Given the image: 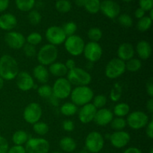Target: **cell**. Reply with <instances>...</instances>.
Instances as JSON below:
<instances>
[{
	"mask_svg": "<svg viewBox=\"0 0 153 153\" xmlns=\"http://www.w3.org/2000/svg\"><path fill=\"white\" fill-rule=\"evenodd\" d=\"M19 73V66L13 57L4 55L0 58V77L4 80L10 81L16 79Z\"/></svg>",
	"mask_w": 153,
	"mask_h": 153,
	"instance_id": "1",
	"label": "cell"
},
{
	"mask_svg": "<svg viewBox=\"0 0 153 153\" xmlns=\"http://www.w3.org/2000/svg\"><path fill=\"white\" fill-rule=\"evenodd\" d=\"M70 97L72 102L76 106H83L92 101L94 91L88 86H78L72 89Z\"/></svg>",
	"mask_w": 153,
	"mask_h": 153,
	"instance_id": "2",
	"label": "cell"
},
{
	"mask_svg": "<svg viewBox=\"0 0 153 153\" xmlns=\"http://www.w3.org/2000/svg\"><path fill=\"white\" fill-rule=\"evenodd\" d=\"M67 79L71 85L76 86H88L92 80L91 75L87 70L80 67H75L69 70Z\"/></svg>",
	"mask_w": 153,
	"mask_h": 153,
	"instance_id": "3",
	"label": "cell"
},
{
	"mask_svg": "<svg viewBox=\"0 0 153 153\" xmlns=\"http://www.w3.org/2000/svg\"><path fill=\"white\" fill-rule=\"evenodd\" d=\"M58 56V48L52 44L43 45L37 52V59L40 64L43 66L51 65L55 62Z\"/></svg>",
	"mask_w": 153,
	"mask_h": 153,
	"instance_id": "4",
	"label": "cell"
},
{
	"mask_svg": "<svg viewBox=\"0 0 153 153\" xmlns=\"http://www.w3.org/2000/svg\"><path fill=\"white\" fill-rule=\"evenodd\" d=\"M85 144L88 152L98 153L104 147V137L98 131H91L85 138Z\"/></svg>",
	"mask_w": 153,
	"mask_h": 153,
	"instance_id": "5",
	"label": "cell"
},
{
	"mask_svg": "<svg viewBox=\"0 0 153 153\" xmlns=\"http://www.w3.org/2000/svg\"><path fill=\"white\" fill-rule=\"evenodd\" d=\"M85 41L79 35H72L67 37L64 41V46L70 55L73 56H79L83 53L85 48Z\"/></svg>",
	"mask_w": 153,
	"mask_h": 153,
	"instance_id": "6",
	"label": "cell"
},
{
	"mask_svg": "<svg viewBox=\"0 0 153 153\" xmlns=\"http://www.w3.org/2000/svg\"><path fill=\"white\" fill-rule=\"evenodd\" d=\"M126 62L118 58L109 61L106 65L105 73L110 79H115L122 76L126 72Z\"/></svg>",
	"mask_w": 153,
	"mask_h": 153,
	"instance_id": "7",
	"label": "cell"
},
{
	"mask_svg": "<svg viewBox=\"0 0 153 153\" xmlns=\"http://www.w3.org/2000/svg\"><path fill=\"white\" fill-rule=\"evenodd\" d=\"M50 148L49 142L42 137L29 138L25 143L26 153H48Z\"/></svg>",
	"mask_w": 153,
	"mask_h": 153,
	"instance_id": "8",
	"label": "cell"
},
{
	"mask_svg": "<svg viewBox=\"0 0 153 153\" xmlns=\"http://www.w3.org/2000/svg\"><path fill=\"white\" fill-rule=\"evenodd\" d=\"M126 120L127 125L130 128L134 130H138L146 126L149 123V116L145 112L141 111H135L130 113Z\"/></svg>",
	"mask_w": 153,
	"mask_h": 153,
	"instance_id": "9",
	"label": "cell"
},
{
	"mask_svg": "<svg viewBox=\"0 0 153 153\" xmlns=\"http://www.w3.org/2000/svg\"><path fill=\"white\" fill-rule=\"evenodd\" d=\"M52 94L58 100H64L70 96L72 85L66 78H58L52 87Z\"/></svg>",
	"mask_w": 153,
	"mask_h": 153,
	"instance_id": "10",
	"label": "cell"
},
{
	"mask_svg": "<svg viewBox=\"0 0 153 153\" xmlns=\"http://www.w3.org/2000/svg\"><path fill=\"white\" fill-rule=\"evenodd\" d=\"M43 114L41 106L36 102H31L25 108L23 111V118L26 123L34 124L40 121Z\"/></svg>",
	"mask_w": 153,
	"mask_h": 153,
	"instance_id": "11",
	"label": "cell"
},
{
	"mask_svg": "<svg viewBox=\"0 0 153 153\" xmlns=\"http://www.w3.org/2000/svg\"><path fill=\"white\" fill-rule=\"evenodd\" d=\"M46 38L49 44L58 46L64 43L67 36L64 34L62 28L57 25L49 27L46 31Z\"/></svg>",
	"mask_w": 153,
	"mask_h": 153,
	"instance_id": "12",
	"label": "cell"
},
{
	"mask_svg": "<svg viewBox=\"0 0 153 153\" xmlns=\"http://www.w3.org/2000/svg\"><path fill=\"white\" fill-rule=\"evenodd\" d=\"M83 54L89 62L95 63L101 58L102 55V48L98 43L90 41L85 45Z\"/></svg>",
	"mask_w": 153,
	"mask_h": 153,
	"instance_id": "13",
	"label": "cell"
},
{
	"mask_svg": "<svg viewBox=\"0 0 153 153\" xmlns=\"http://www.w3.org/2000/svg\"><path fill=\"white\" fill-rule=\"evenodd\" d=\"M100 10L109 19H115L120 15V7L114 0H103L100 4Z\"/></svg>",
	"mask_w": 153,
	"mask_h": 153,
	"instance_id": "14",
	"label": "cell"
},
{
	"mask_svg": "<svg viewBox=\"0 0 153 153\" xmlns=\"http://www.w3.org/2000/svg\"><path fill=\"white\" fill-rule=\"evenodd\" d=\"M6 44L13 49H20L25 44V38L23 34L17 31H8L4 36Z\"/></svg>",
	"mask_w": 153,
	"mask_h": 153,
	"instance_id": "15",
	"label": "cell"
},
{
	"mask_svg": "<svg viewBox=\"0 0 153 153\" xmlns=\"http://www.w3.org/2000/svg\"><path fill=\"white\" fill-rule=\"evenodd\" d=\"M16 84L17 88L22 91H28L34 86V79L25 71L19 72L16 77Z\"/></svg>",
	"mask_w": 153,
	"mask_h": 153,
	"instance_id": "16",
	"label": "cell"
},
{
	"mask_svg": "<svg viewBox=\"0 0 153 153\" xmlns=\"http://www.w3.org/2000/svg\"><path fill=\"white\" fill-rule=\"evenodd\" d=\"M131 140L130 134L125 131H115L110 135V141L112 146L117 149L123 148Z\"/></svg>",
	"mask_w": 153,
	"mask_h": 153,
	"instance_id": "17",
	"label": "cell"
},
{
	"mask_svg": "<svg viewBox=\"0 0 153 153\" xmlns=\"http://www.w3.org/2000/svg\"><path fill=\"white\" fill-rule=\"evenodd\" d=\"M97 109L92 103H88L82 106L79 111V119L82 123L87 124L92 122L94 120Z\"/></svg>",
	"mask_w": 153,
	"mask_h": 153,
	"instance_id": "18",
	"label": "cell"
},
{
	"mask_svg": "<svg viewBox=\"0 0 153 153\" xmlns=\"http://www.w3.org/2000/svg\"><path fill=\"white\" fill-rule=\"evenodd\" d=\"M114 118V114L111 110L108 108H100L97 111L95 117H94V122L100 126H105L111 123Z\"/></svg>",
	"mask_w": 153,
	"mask_h": 153,
	"instance_id": "19",
	"label": "cell"
},
{
	"mask_svg": "<svg viewBox=\"0 0 153 153\" xmlns=\"http://www.w3.org/2000/svg\"><path fill=\"white\" fill-rule=\"evenodd\" d=\"M134 53H135V51H134V46L129 43H122L118 47V58L123 61H127L134 58Z\"/></svg>",
	"mask_w": 153,
	"mask_h": 153,
	"instance_id": "20",
	"label": "cell"
},
{
	"mask_svg": "<svg viewBox=\"0 0 153 153\" xmlns=\"http://www.w3.org/2000/svg\"><path fill=\"white\" fill-rule=\"evenodd\" d=\"M17 25V19L12 13H4L0 16V28L10 31Z\"/></svg>",
	"mask_w": 153,
	"mask_h": 153,
	"instance_id": "21",
	"label": "cell"
},
{
	"mask_svg": "<svg viewBox=\"0 0 153 153\" xmlns=\"http://www.w3.org/2000/svg\"><path fill=\"white\" fill-rule=\"evenodd\" d=\"M136 52L140 59L147 60L152 55V46L149 42L140 40L136 46Z\"/></svg>",
	"mask_w": 153,
	"mask_h": 153,
	"instance_id": "22",
	"label": "cell"
},
{
	"mask_svg": "<svg viewBox=\"0 0 153 153\" xmlns=\"http://www.w3.org/2000/svg\"><path fill=\"white\" fill-rule=\"evenodd\" d=\"M33 76L34 79L42 85H44L48 82L49 79V70L46 69L45 66L39 64L37 65L33 69Z\"/></svg>",
	"mask_w": 153,
	"mask_h": 153,
	"instance_id": "23",
	"label": "cell"
},
{
	"mask_svg": "<svg viewBox=\"0 0 153 153\" xmlns=\"http://www.w3.org/2000/svg\"><path fill=\"white\" fill-rule=\"evenodd\" d=\"M49 73L56 77L63 78L67 74L68 70L64 63L54 62L51 65H49Z\"/></svg>",
	"mask_w": 153,
	"mask_h": 153,
	"instance_id": "24",
	"label": "cell"
},
{
	"mask_svg": "<svg viewBox=\"0 0 153 153\" xmlns=\"http://www.w3.org/2000/svg\"><path fill=\"white\" fill-rule=\"evenodd\" d=\"M59 146L61 149L64 152H72L76 149L77 144L74 139L67 136V137H64L61 139L59 142Z\"/></svg>",
	"mask_w": 153,
	"mask_h": 153,
	"instance_id": "25",
	"label": "cell"
},
{
	"mask_svg": "<svg viewBox=\"0 0 153 153\" xmlns=\"http://www.w3.org/2000/svg\"><path fill=\"white\" fill-rule=\"evenodd\" d=\"M29 139L26 131L23 130H18L13 133L12 136V141L16 146H22L25 144L28 140Z\"/></svg>",
	"mask_w": 153,
	"mask_h": 153,
	"instance_id": "26",
	"label": "cell"
},
{
	"mask_svg": "<svg viewBox=\"0 0 153 153\" xmlns=\"http://www.w3.org/2000/svg\"><path fill=\"white\" fill-rule=\"evenodd\" d=\"M16 6L22 12H28L33 10L35 5V0H15Z\"/></svg>",
	"mask_w": 153,
	"mask_h": 153,
	"instance_id": "27",
	"label": "cell"
},
{
	"mask_svg": "<svg viewBox=\"0 0 153 153\" xmlns=\"http://www.w3.org/2000/svg\"><path fill=\"white\" fill-rule=\"evenodd\" d=\"M130 107L127 103L120 102L117 104L114 108V114L117 117H123L129 114Z\"/></svg>",
	"mask_w": 153,
	"mask_h": 153,
	"instance_id": "28",
	"label": "cell"
},
{
	"mask_svg": "<svg viewBox=\"0 0 153 153\" xmlns=\"http://www.w3.org/2000/svg\"><path fill=\"white\" fill-rule=\"evenodd\" d=\"M60 111H61V113L64 116L70 117L73 116L77 113L78 108L73 102H66L61 105Z\"/></svg>",
	"mask_w": 153,
	"mask_h": 153,
	"instance_id": "29",
	"label": "cell"
},
{
	"mask_svg": "<svg viewBox=\"0 0 153 153\" xmlns=\"http://www.w3.org/2000/svg\"><path fill=\"white\" fill-rule=\"evenodd\" d=\"M100 0H86L84 7L88 13L96 14L100 10Z\"/></svg>",
	"mask_w": 153,
	"mask_h": 153,
	"instance_id": "30",
	"label": "cell"
},
{
	"mask_svg": "<svg viewBox=\"0 0 153 153\" xmlns=\"http://www.w3.org/2000/svg\"><path fill=\"white\" fill-rule=\"evenodd\" d=\"M142 67V63L140 59L132 58L131 59L128 60L126 63V70L131 73H135L137 72Z\"/></svg>",
	"mask_w": 153,
	"mask_h": 153,
	"instance_id": "31",
	"label": "cell"
},
{
	"mask_svg": "<svg viewBox=\"0 0 153 153\" xmlns=\"http://www.w3.org/2000/svg\"><path fill=\"white\" fill-rule=\"evenodd\" d=\"M152 24V19H150L148 16H144L143 18L140 19L137 22V28L139 31L144 32L148 31L151 28Z\"/></svg>",
	"mask_w": 153,
	"mask_h": 153,
	"instance_id": "32",
	"label": "cell"
},
{
	"mask_svg": "<svg viewBox=\"0 0 153 153\" xmlns=\"http://www.w3.org/2000/svg\"><path fill=\"white\" fill-rule=\"evenodd\" d=\"M55 8L61 13H66L70 11L72 4L69 0H58L55 2Z\"/></svg>",
	"mask_w": 153,
	"mask_h": 153,
	"instance_id": "33",
	"label": "cell"
},
{
	"mask_svg": "<svg viewBox=\"0 0 153 153\" xmlns=\"http://www.w3.org/2000/svg\"><path fill=\"white\" fill-rule=\"evenodd\" d=\"M33 130H34V132L40 136H43L46 135L48 132H49V126L47 123L44 122H38L35 123L34 124H33Z\"/></svg>",
	"mask_w": 153,
	"mask_h": 153,
	"instance_id": "34",
	"label": "cell"
},
{
	"mask_svg": "<svg viewBox=\"0 0 153 153\" xmlns=\"http://www.w3.org/2000/svg\"><path fill=\"white\" fill-rule=\"evenodd\" d=\"M88 37L91 41L98 43V41H100L102 37V31L100 28L93 27L88 30Z\"/></svg>",
	"mask_w": 153,
	"mask_h": 153,
	"instance_id": "35",
	"label": "cell"
},
{
	"mask_svg": "<svg viewBox=\"0 0 153 153\" xmlns=\"http://www.w3.org/2000/svg\"><path fill=\"white\" fill-rule=\"evenodd\" d=\"M111 127L115 131H122L126 126V120L123 117L113 118L111 122Z\"/></svg>",
	"mask_w": 153,
	"mask_h": 153,
	"instance_id": "36",
	"label": "cell"
},
{
	"mask_svg": "<svg viewBox=\"0 0 153 153\" xmlns=\"http://www.w3.org/2000/svg\"><path fill=\"white\" fill-rule=\"evenodd\" d=\"M42 40H43V37L40 33L32 32L28 34V37L25 39V42H27V43H28V44L35 46L40 44L42 42Z\"/></svg>",
	"mask_w": 153,
	"mask_h": 153,
	"instance_id": "37",
	"label": "cell"
},
{
	"mask_svg": "<svg viewBox=\"0 0 153 153\" xmlns=\"http://www.w3.org/2000/svg\"><path fill=\"white\" fill-rule=\"evenodd\" d=\"M61 28L67 37L74 35L75 33L77 31V25L76 24V22H72V21L66 22Z\"/></svg>",
	"mask_w": 153,
	"mask_h": 153,
	"instance_id": "38",
	"label": "cell"
},
{
	"mask_svg": "<svg viewBox=\"0 0 153 153\" xmlns=\"http://www.w3.org/2000/svg\"><path fill=\"white\" fill-rule=\"evenodd\" d=\"M37 94L40 97L44 99H49L52 95V88L49 85L44 84L37 88Z\"/></svg>",
	"mask_w": 153,
	"mask_h": 153,
	"instance_id": "39",
	"label": "cell"
},
{
	"mask_svg": "<svg viewBox=\"0 0 153 153\" xmlns=\"http://www.w3.org/2000/svg\"><path fill=\"white\" fill-rule=\"evenodd\" d=\"M28 19L31 25H37L41 22L42 16L38 10H30L29 13H28Z\"/></svg>",
	"mask_w": 153,
	"mask_h": 153,
	"instance_id": "40",
	"label": "cell"
},
{
	"mask_svg": "<svg viewBox=\"0 0 153 153\" xmlns=\"http://www.w3.org/2000/svg\"><path fill=\"white\" fill-rule=\"evenodd\" d=\"M93 105L97 109L103 108L107 104V98L103 94H99L93 99Z\"/></svg>",
	"mask_w": 153,
	"mask_h": 153,
	"instance_id": "41",
	"label": "cell"
},
{
	"mask_svg": "<svg viewBox=\"0 0 153 153\" xmlns=\"http://www.w3.org/2000/svg\"><path fill=\"white\" fill-rule=\"evenodd\" d=\"M118 22L123 27H131L133 25V19L131 16L127 13H123L118 16Z\"/></svg>",
	"mask_w": 153,
	"mask_h": 153,
	"instance_id": "42",
	"label": "cell"
},
{
	"mask_svg": "<svg viewBox=\"0 0 153 153\" xmlns=\"http://www.w3.org/2000/svg\"><path fill=\"white\" fill-rule=\"evenodd\" d=\"M122 94V88L120 85H115L113 89L111 91L110 98L113 102L119 101Z\"/></svg>",
	"mask_w": 153,
	"mask_h": 153,
	"instance_id": "43",
	"label": "cell"
},
{
	"mask_svg": "<svg viewBox=\"0 0 153 153\" xmlns=\"http://www.w3.org/2000/svg\"><path fill=\"white\" fill-rule=\"evenodd\" d=\"M22 49H23L24 54L28 58H33L35 55H37V50H36V48L34 46L28 44V43H25Z\"/></svg>",
	"mask_w": 153,
	"mask_h": 153,
	"instance_id": "44",
	"label": "cell"
},
{
	"mask_svg": "<svg viewBox=\"0 0 153 153\" xmlns=\"http://www.w3.org/2000/svg\"><path fill=\"white\" fill-rule=\"evenodd\" d=\"M139 6L145 12L153 9V0H139Z\"/></svg>",
	"mask_w": 153,
	"mask_h": 153,
	"instance_id": "45",
	"label": "cell"
},
{
	"mask_svg": "<svg viewBox=\"0 0 153 153\" xmlns=\"http://www.w3.org/2000/svg\"><path fill=\"white\" fill-rule=\"evenodd\" d=\"M62 127L64 128V131H68V132H71L74 130L75 128V124L70 120H66L63 122L62 123Z\"/></svg>",
	"mask_w": 153,
	"mask_h": 153,
	"instance_id": "46",
	"label": "cell"
},
{
	"mask_svg": "<svg viewBox=\"0 0 153 153\" xmlns=\"http://www.w3.org/2000/svg\"><path fill=\"white\" fill-rule=\"evenodd\" d=\"M9 145L7 140L0 135V153H7Z\"/></svg>",
	"mask_w": 153,
	"mask_h": 153,
	"instance_id": "47",
	"label": "cell"
},
{
	"mask_svg": "<svg viewBox=\"0 0 153 153\" xmlns=\"http://www.w3.org/2000/svg\"><path fill=\"white\" fill-rule=\"evenodd\" d=\"M7 153H26L25 147L22 146H16L14 145L13 146L8 149Z\"/></svg>",
	"mask_w": 153,
	"mask_h": 153,
	"instance_id": "48",
	"label": "cell"
},
{
	"mask_svg": "<svg viewBox=\"0 0 153 153\" xmlns=\"http://www.w3.org/2000/svg\"><path fill=\"white\" fill-rule=\"evenodd\" d=\"M146 129V135L148 137H149L150 139L153 138V121L150 120L149 121V123H147Z\"/></svg>",
	"mask_w": 153,
	"mask_h": 153,
	"instance_id": "49",
	"label": "cell"
},
{
	"mask_svg": "<svg viewBox=\"0 0 153 153\" xmlns=\"http://www.w3.org/2000/svg\"><path fill=\"white\" fill-rule=\"evenodd\" d=\"M146 92H147L148 95L150 97V98H152V97H153V81H152V79H149V80L146 82Z\"/></svg>",
	"mask_w": 153,
	"mask_h": 153,
	"instance_id": "50",
	"label": "cell"
},
{
	"mask_svg": "<svg viewBox=\"0 0 153 153\" xmlns=\"http://www.w3.org/2000/svg\"><path fill=\"white\" fill-rule=\"evenodd\" d=\"M64 64H65L66 67L68 70V71L70 70H73V68L76 67V61L73 59H72V58L67 60V61H66V63Z\"/></svg>",
	"mask_w": 153,
	"mask_h": 153,
	"instance_id": "51",
	"label": "cell"
},
{
	"mask_svg": "<svg viewBox=\"0 0 153 153\" xmlns=\"http://www.w3.org/2000/svg\"><path fill=\"white\" fill-rule=\"evenodd\" d=\"M145 13H146V12H145L143 9H141L140 7H138V8L136 9V10L134 11V16H135V17L137 18V19H140L145 16Z\"/></svg>",
	"mask_w": 153,
	"mask_h": 153,
	"instance_id": "52",
	"label": "cell"
},
{
	"mask_svg": "<svg viewBox=\"0 0 153 153\" xmlns=\"http://www.w3.org/2000/svg\"><path fill=\"white\" fill-rule=\"evenodd\" d=\"M9 6V0H0V12H3Z\"/></svg>",
	"mask_w": 153,
	"mask_h": 153,
	"instance_id": "53",
	"label": "cell"
},
{
	"mask_svg": "<svg viewBox=\"0 0 153 153\" xmlns=\"http://www.w3.org/2000/svg\"><path fill=\"white\" fill-rule=\"evenodd\" d=\"M49 100L52 105L58 106V105H59V100H58V98H56V97H55L53 94H52V95L49 97Z\"/></svg>",
	"mask_w": 153,
	"mask_h": 153,
	"instance_id": "54",
	"label": "cell"
},
{
	"mask_svg": "<svg viewBox=\"0 0 153 153\" xmlns=\"http://www.w3.org/2000/svg\"><path fill=\"white\" fill-rule=\"evenodd\" d=\"M123 153H142V152L137 147H129L126 149Z\"/></svg>",
	"mask_w": 153,
	"mask_h": 153,
	"instance_id": "55",
	"label": "cell"
},
{
	"mask_svg": "<svg viewBox=\"0 0 153 153\" xmlns=\"http://www.w3.org/2000/svg\"><path fill=\"white\" fill-rule=\"evenodd\" d=\"M146 108L150 114L153 113V99L150 98L146 103Z\"/></svg>",
	"mask_w": 153,
	"mask_h": 153,
	"instance_id": "56",
	"label": "cell"
},
{
	"mask_svg": "<svg viewBox=\"0 0 153 153\" xmlns=\"http://www.w3.org/2000/svg\"><path fill=\"white\" fill-rule=\"evenodd\" d=\"M86 0H75V3L78 7H84Z\"/></svg>",
	"mask_w": 153,
	"mask_h": 153,
	"instance_id": "57",
	"label": "cell"
},
{
	"mask_svg": "<svg viewBox=\"0 0 153 153\" xmlns=\"http://www.w3.org/2000/svg\"><path fill=\"white\" fill-rule=\"evenodd\" d=\"M4 79L0 77V90L2 89V88L4 87Z\"/></svg>",
	"mask_w": 153,
	"mask_h": 153,
	"instance_id": "58",
	"label": "cell"
},
{
	"mask_svg": "<svg viewBox=\"0 0 153 153\" xmlns=\"http://www.w3.org/2000/svg\"><path fill=\"white\" fill-rule=\"evenodd\" d=\"M149 16L150 19H153V9H152L151 10H149V16Z\"/></svg>",
	"mask_w": 153,
	"mask_h": 153,
	"instance_id": "59",
	"label": "cell"
},
{
	"mask_svg": "<svg viewBox=\"0 0 153 153\" xmlns=\"http://www.w3.org/2000/svg\"><path fill=\"white\" fill-rule=\"evenodd\" d=\"M79 153H89V152H88L87 150H82V151H80Z\"/></svg>",
	"mask_w": 153,
	"mask_h": 153,
	"instance_id": "60",
	"label": "cell"
},
{
	"mask_svg": "<svg viewBox=\"0 0 153 153\" xmlns=\"http://www.w3.org/2000/svg\"><path fill=\"white\" fill-rule=\"evenodd\" d=\"M123 1H124V2H130V1H131L132 0H122Z\"/></svg>",
	"mask_w": 153,
	"mask_h": 153,
	"instance_id": "61",
	"label": "cell"
},
{
	"mask_svg": "<svg viewBox=\"0 0 153 153\" xmlns=\"http://www.w3.org/2000/svg\"><path fill=\"white\" fill-rule=\"evenodd\" d=\"M150 153H153V149H151V151H150Z\"/></svg>",
	"mask_w": 153,
	"mask_h": 153,
	"instance_id": "62",
	"label": "cell"
},
{
	"mask_svg": "<svg viewBox=\"0 0 153 153\" xmlns=\"http://www.w3.org/2000/svg\"><path fill=\"white\" fill-rule=\"evenodd\" d=\"M52 153H61V152H52Z\"/></svg>",
	"mask_w": 153,
	"mask_h": 153,
	"instance_id": "63",
	"label": "cell"
}]
</instances>
